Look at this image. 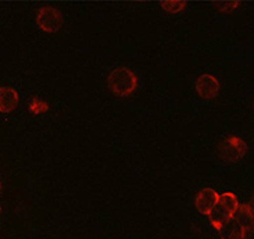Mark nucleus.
I'll return each instance as SVG.
<instances>
[{
  "label": "nucleus",
  "instance_id": "nucleus-1",
  "mask_svg": "<svg viewBox=\"0 0 254 239\" xmlns=\"http://www.w3.org/2000/svg\"><path fill=\"white\" fill-rule=\"evenodd\" d=\"M239 207V200L231 192H225L218 196V202L214 206L211 213L208 214L210 223L213 224L215 230L220 231L222 227L232 220V216Z\"/></svg>",
  "mask_w": 254,
  "mask_h": 239
},
{
  "label": "nucleus",
  "instance_id": "nucleus-2",
  "mask_svg": "<svg viewBox=\"0 0 254 239\" xmlns=\"http://www.w3.org/2000/svg\"><path fill=\"white\" fill-rule=\"evenodd\" d=\"M109 88L117 96H129L137 86L136 76L128 69H117L111 71L109 80Z\"/></svg>",
  "mask_w": 254,
  "mask_h": 239
},
{
  "label": "nucleus",
  "instance_id": "nucleus-3",
  "mask_svg": "<svg viewBox=\"0 0 254 239\" xmlns=\"http://www.w3.org/2000/svg\"><path fill=\"white\" fill-rule=\"evenodd\" d=\"M62 13L52 7H43L36 14V22L41 29H43L48 34H55L63 25Z\"/></svg>",
  "mask_w": 254,
  "mask_h": 239
},
{
  "label": "nucleus",
  "instance_id": "nucleus-4",
  "mask_svg": "<svg viewBox=\"0 0 254 239\" xmlns=\"http://www.w3.org/2000/svg\"><path fill=\"white\" fill-rule=\"evenodd\" d=\"M246 144L235 137L225 139L220 146V156L228 161H236L245 156L246 153Z\"/></svg>",
  "mask_w": 254,
  "mask_h": 239
},
{
  "label": "nucleus",
  "instance_id": "nucleus-5",
  "mask_svg": "<svg viewBox=\"0 0 254 239\" xmlns=\"http://www.w3.org/2000/svg\"><path fill=\"white\" fill-rule=\"evenodd\" d=\"M218 193L211 189V188H204L199 192V195L196 196V200H194V206L197 209V212H200L201 214H206L208 216L211 210L214 209V206L217 205L218 202Z\"/></svg>",
  "mask_w": 254,
  "mask_h": 239
},
{
  "label": "nucleus",
  "instance_id": "nucleus-6",
  "mask_svg": "<svg viewBox=\"0 0 254 239\" xmlns=\"http://www.w3.org/2000/svg\"><path fill=\"white\" fill-rule=\"evenodd\" d=\"M196 90L203 99H213L220 92V82L215 77L204 74L197 78L196 81Z\"/></svg>",
  "mask_w": 254,
  "mask_h": 239
},
{
  "label": "nucleus",
  "instance_id": "nucleus-7",
  "mask_svg": "<svg viewBox=\"0 0 254 239\" xmlns=\"http://www.w3.org/2000/svg\"><path fill=\"white\" fill-rule=\"evenodd\" d=\"M18 104V93L10 86L0 88V113H11Z\"/></svg>",
  "mask_w": 254,
  "mask_h": 239
},
{
  "label": "nucleus",
  "instance_id": "nucleus-8",
  "mask_svg": "<svg viewBox=\"0 0 254 239\" xmlns=\"http://www.w3.org/2000/svg\"><path fill=\"white\" fill-rule=\"evenodd\" d=\"M232 220L238 226H241L246 234L253 228V209L249 205H239L238 210L232 216Z\"/></svg>",
  "mask_w": 254,
  "mask_h": 239
},
{
  "label": "nucleus",
  "instance_id": "nucleus-9",
  "mask_svg": "<svg viewBox=\"0 0 254 239\" xmlns=\"http://www.w3.org/2000/svg\"><path fill=\"white\" fill-rule=\"evenodd\" d=\"M220 234L222 239H245L246 231L241 226H238L234 220H231L221 228Z\"/></svg>",
  "mask_w": 254,
  "mask_h": 239
},
{
  "label": "nucleus",
  "instance_id": "nucleus-10",
  "mask_svg": "<svg viewBox=\"0 0 254 239\" xmlns=\"http://www.w3.org/2000/svg\"><path fill=\"white\" fill-rule=\"evenodd\" d=\"M161 7L168 13H179L186 7V3L182 1H168V3H161Z\"/></svg>",
  "mask_w": 254,
  "mask_h": 239
}]
</instances>
